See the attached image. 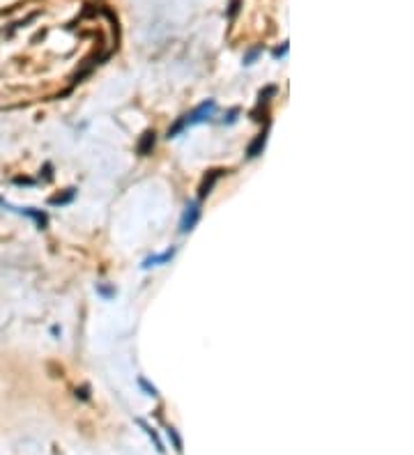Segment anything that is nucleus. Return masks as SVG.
I'll list each match as a JSON object with an SVG mask.
<instances>
[{
  "label": "nucleus",
  "instance_id": "nucleus-1",
  "mask_svg": "<svg viewBox=\"0 0 414 455\" xmlns=\"http://www.w3.org/2000/svg\"><path fill=\"white\" fill-rule=\"evenodd\" d=\"M198 221H200V207H198L196 202H189L187 209H184V214H182V219H179V232L182 234L191 232V230L198 225Z\"/></svg>",
  "mask_w": 414,
  "mask_h": 455
},
{
  "label": "nucleus",
  "instance_id": "nucleus-2",
  "mask_svg": "<svg viewBox=\"0 0 414 455\" xmlns=\"http://www.w3.org/2000/svg\"><path fill=\"white\" fill-rule=\"evenodd\" d=\"M214 110H216V104L214 101H202L200 106H198L193 113H189L187 115V119H189V127H193V124H200V122H205V119H210L212 115H214Z\"/></svg>",
  "mask_w": 414,
  "mask_h": 455
},
{
  "label": "nucleus",
  "instance_id": "nucleus-3",
  "mask_svg": "<svg viewBox=\"0 0 414 455\" xmlns=\"http://www.w3.org/2000/svg\"><path fill=\"white\" fill-rule=\"evenodd\" d=\"M221 173H223V170H212L210 175H207L205 179H202V184H200V188H198V198H200V200H205L207 196H210L212 193V188H214V184L219 182V177H221Z\"/></svg>",
  "mask_w": 414,
  "mask_h": 455
},
{
  "label": "nucleus",
  "instance_id": "nucleus-4",
  "mask_svg": "<svg viewBox=\"0 0 414 455\" xmlns=\"http://www.w3.org/2000/svg\"><path fill=\"white\" fill-rule=\"evenodd\" d=\"M175 255V248H168L166 253H161V255H150L143 260V269H150V267H156V265H166V262H170Z\"/></svg>",
  "mask_w": 414,
  "mask_h": 455
},
{
  "label": "nucleus",
  "instance_id": "nucleus-5",
  "mask_svg": "<svg viewBox=\"0 0 414 455\" xmlns=\"http://www.w3.org/2000/svg\"><path fill=\"white\" fill-rule=\"evenodd\" d=\"M265 142H267V131H262L260 136H256V140H253L251 145H248L246 154L251 156V159H253V156H258V154H260L262 150H265Z\"/></svg>",
  "mask_w": 414,
  "mask_h": 455
},
{
  "label": "nucleus",
  "instance_id": "nucleus-6",
  "mask_svg": "<svg viewBox=\"0 0 414 455\" xmlns=\"http://www.w3.org/2000/svg\"><path fill=\"white\" fill-rule=\"evenodd\" d=\"M154 140H156V138H154V131H147L145 136L141 138V142H138V154H143V156L150 154L152 147H154Z\"/></svg>",
  "mask_w": 414,
  "mask_h": 455
},
{
  "label": "nucleus",
  "instance_id": "nucleus-7",
  "mask_svg": "<svg viewBox=\"0 0 414 455\" xmlns=\"http://www.w3.org/2000/svg\"><path fill=\"white\" fill-rule=\"evenodd\" d=\"M138 425H141V427H143V430H145V432H147V435H150V439H152V441H154L156 450H159V453H164V450H166V448H164V444H161V439H159V437H156V432H154V430H152V427H150V425H147V423H145V421H141V418H138Z\"/></svg>",
  "mask_w": 414,
  "mask_h": 455
},
{
  "label": "nucleus",
  "instance_id": "nucleus-8",
  "mask_svg": "<svg viewBox=\"0 0 414 455\" xmlns=\"http://www.w3.org/2000/svg\"><path fill=\"white\" fill-rule=\"evenodd\" d=\"M187 127H189V119H187V115H184V117H179L177 122H175L173 127L168 129V138H175L179 131H184V129H187Z\"/></svg>",
  "mask_w": 414,
  "mask_h": 455
},
{
  "label": "nucleus",
  "instance_id": "nucleus-9",
  "mask_svg": "<svg viewBox=\"0 0 414 455\" xmlns=\"http://www.w3.org/2000/svg\"><path fill=\"white\" fill-rule=\"evenodd\" d=\"M74 193H76L74 188H67V193L51 198V205H67V202H72V200H74Z\"/></svg>",
  "mask_w": 414,
  "mask_h": 455
},
{
  "label": "nucleus",
  "instance_id": "nucleus-10",
  "mask_svg": "<svg viewBox=\"0 0 414 455\" xmlns=\"http://www.w3.org/2000/svg\"><path fill=\"white\" fill-rule=\"evenodd\" d=\"M166 435H168V439H170V441H173L175 450H177V453H182V439H179L177 430H175V427H168V430H166Z\"/></svg>",
  "mask_w": 414,
  "mask_h": 455
},
{
  "label": "nucleus",
  "instance_id": "nucleus-11",
  "mask_svg": "<svg viewBox=\"0 0 414 455\" xmlns=\"http://www.w3.org/2000/svg\"><path fill=\"white\" fill-rule=\"evenodd\" d=\"M138 384H141V386H143V389H145V391H147V395H159V393H156V389H154V386H152V384H150V381H147V379H145V377H141V379H138Z\"/></svg>",
  "mask_w": 414,
  "mask_h": 455
},
{
  "label": "nucleus",
  "instance_id": "nucleus-12",
  "mask_svg": "<svg viewBox=\"0 0 414 455\" xmlns=\"http://www.w3.org/2000/svg\"><path fill=\"white\" fill-rule=\"evenodd\" d=\"M285 53H288V44H283V46H279V49L271 51V55H274V58H283Z\"/></svg>",
  "mask_w": 414,
  "mask_h": 455
},
{
  "label": "nucleus",
  "instance_id": "nucleus-13",
  "mask_svg": "<svg viewBox=\"0 0 414 455\" xmlns=\"http://www.w3.org/2000/svg\"><path fill=\"white\" fill-rule=\"evenodd\" d=\"M258 53H260V49H253L251 53H248L246 58H244V64H253V60H256V55H258Z\"/></svg>",
  "mask_w": 414,
  "mask_h": 455
},
{
  "label": "nucleus",
  "instance_id": "nucleus-14",
  "mask_svg": "<svg viewBox=\"0 0 414 455\" xmlns=\"http://www.w3.org/2000/svg\"><path fill=\"white\" fill-rule=\"evenodd\" d=\"M237 113H239V110H237V108H235V110H230V113H228V117H225V119H223V124H233V122H235V119H237Z\"/></svg>",
  "mask_w": 414,
  "mask_h": 455
},
{
  "label": "nucleus",
  "instance_id": "nucleus-15",
  "mask_svg": "<svg viewBox=\"0 0 414 455\" xmlns=\"http://www.w3.org/2000/svg\"><path fill=\"white\" fill-rule=\"evenodd\" d=\"M76 398H81V400H87L90 395H87V386H83V389H78L76 391Z\"/></svg>",
  "mask_w": 414,
  "mask_h": 455
},
{
  "label": "nucleus",
  "instance_id": "nucleus-16",
  "mask_svg": "<svg viewBox=\"0 0 414 455\" xmlns=\"http://www.w3.org/2000/svg\"><path fill=\"white\" fill-rule=\"evenodd\" d=\"M237 7H239V0H233V5H230V18L237 14Z\"/></svg>",
  "mask_w": 414,
  "mask_h": 455
}]
</instances>
